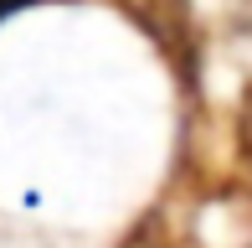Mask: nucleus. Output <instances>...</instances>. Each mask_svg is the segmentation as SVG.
Here are the masks:
<instances>
[{"mask_svg":"<svg viewBox=\"0 0 252 248\" xmlns=\"http://www.w3.org/2000/svg\"><path fill=\"white\" fill-rule=\"evenodd\" d=\"M139 26L150 31V41L159 47V57L180 73V83L196 88L201 78V57H206V41H201V21L186 0H139L134 5Z\"/></svg>","mask_w":252,"mask_h":248,"instance_id":"obj_1","label":"nucleus"},{"mask_svg":"<svg viewBox=\"0 0 252 248\" xmlns=\"http://www.w3.org/2000/svg\"><path fill=\"white\" fill-rule=\"evenodd\" d=\"M232 129H237V161L252 171V88L242 93V104H237V124Z\"/></svg>","mask_w":252,"mask_h":248,"instance_id":"obj_2","label":"nucleus"},{"mask_svg":"<svg viewBox=\"0 0 252 248\" xmlns=\"http://www.w3.org/2000/svg\"><path fill=\"white\" fill-rule=\"evenodd\" d=\"M26 5H31V0H0V21L16 16V10H26Z\"/></svg>","mask_w":252,"mask_h":248,"instance_id":"obj_3","label":"nucleus"}]
</instances>
